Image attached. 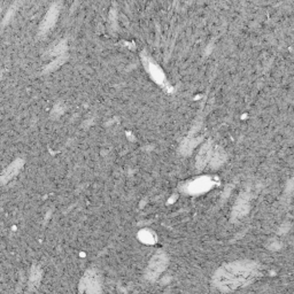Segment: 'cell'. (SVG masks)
I'll use <instances>...</instances> for the list:
<instances>
[{
	"mask_svg": "<svg viewBox=\"0 0 294 294\" xmlns=\"http://www.w3.org/2000/svg\"><path fill=\"white\" fill-rule=\"evenodd\" d=\"M258 265L253 261H236L220 267L214 275V284L223 292L236 291L255 281Z\"/></svg>",
	"mask_w": 294,
	"mask_h": 294,
	"instance_id": "1",
	"label": "cell"
},
{
	"mask_svg": "<svg viewBox=\"0 0 294 294\" xmlns=\"http://www.w3.org/2000/svg\"><path fill=\"white\" fill-rule=\"evenodd\" d=\"M225 157L226 156H225V153H224V150L220 148V147H216L212 155V160H211L212 166L214 168L220 167V164L225 161Z\"/></svg>",
	"mask_w": 294,
	"mask_h": 294,
	"instance_id": "11",
	"label": "cell"
},
{
	"mask_svg": "<svg viewBox=\"0 0 294 294\" xmlns=\"http://www.w3.org/2000/svg\"><path fill=\"white\" fill-rule=\"evenodd\" d=\"M66 59H67V57H66V54L65 55H61V57L55 58V60L53 62H51V64L48 65L46 68H45V72L48 73V72L55 71V69L59 68L62 64H64V62L66 61Z\"/></svg>",
	"mask_w": 294,
	"mask_h": 294,
	"instance_id": "14",
	"label": "cell"
},
{
	"mask_svg": "<svg viewBox=\"0 0 294 294\" xmlns=\"http://www.w3.org/2000/svg\"><path fill=\"white\" fill-rule=\"evenodd\" d=\"M59 14H60V5L59 2H55L52 5V7L48 9V12L46 13V15L41 21L40 26H39V35L40 36H44L46 35L48 31H50L52 28L54 27V24L57 23Z\"/></svg>",
	"mask_w": 294,
	"mask_h": 294,
	"instance_id": "6",
	"label": "cell"
},
{
	"mask_svg": "<svg viewBox=\"0 0 294 294\" xmlns=\"http://www.w3.org/2000/svg\"><path fill=\"white\" fill-rule=\"evenodd\" d=\"M40 278H41V272H40V269L36 267L33 268V270H31V276H30V286H34V288H37L38 285H39V282H40Z\"/></svg>",
	"mask_w": 294,
	"mask_h": 294,
	"instance_id": "13",
	"label": "cell"
},
{
	"mask_svg": "<svg viewBox=\"0 0 294 294\" xmlns=\"http://www.w3.org/2000/svg\"><path fill=\"white\" fill-rule=\"evenodd\" d=\"M22 167H23V161L21 159H17L14 161V162L10 163L9 166L3 170V173L1 175V183L6 184L9 180H12V178L15 176L21 169H22Z\"/></svg>",
	"mask_w": 294,
	"mask_h": 294,
	"instance_id": "9",
	"label": "cell"
},
{
	"mask_svg": "<svg viewBox=\"0 0 294 294\" xmlns=\"http://www.w3.org/2000/svg\"><path fill=\"white\" fill-rule=\"evenodd\" d=\"M213 143L208 142L202 146V148L199 152L197 156V167L198 169H204L207 166L208 162H211L212 155H213Z\"/></svg>",
	"mask_w": 294,
	"mask_h": 294,
	"instance_id": "7",
	"label": "cell"
},
{
	"mask_svg": "<svg viewBox=\"0 0 294 294\" xmlns=\"http://www.w3.org/2000/svg\"><path fill=\"white\" fill-rule=\"evenodd\" d=\"M168 265V257L163 252H157V253L149 261L148 267L146 270V278L149 281H155L162 272L166 270Z\"/></svg>",
	"mask_w": 294,
	"mask_h": 294,
	"instance_id": "2",
	"label": "cell"
},
{
	"mask_svg": "<svg viewBox=\"0 0 294 294\" xmlns=\"http://www.w3.org/2000/svg\"><path fill=\"white\" fill-rule=\"evenodd\" d=\"M248 209H250V198H248L246 194H241L240 197L238 198L236 205H234L232 218L234 220L241 219L243 216L247 214Z\"/></svg>",
	"mask_w": 294,
	"mask_h": 294,
	"instance_id": "8",
	"label": "cell"
},
{
	"mask_svg": "<svg viewBox=\"0 0 294 294\" xmlns=\"http://www.w3.org/2000/svg\"><path fill=\"white\" fill-rule=\"evenodd\" d=\"M142 60L143 64H144L146 71L148 72L150 78H152L156 84H159L161 86H167V79L166 76H164V73L162 72L159 66H157L155 62H154L152 59L147 57L146 53H142Z\"/></svg>",
	"mask_w": 294,
	"mask_h": 294,
	"instance_id": "4",
	"label": "cell"
},
{
	"mask_svg": "<svg viewBox=\"0 0 294 294\" xmlns=\"http://www.w3.org/2000/svg\"><path fill=\"white\" fill-rule=\"evenodd\" d=\"M66 52H67V41L62 40L58 45H55V46L48 52V54H50V57L58 58L61 57V55H65Z\"/></svg>",
	"mask_w": 294,
	"mask_h": 294,
	"instance_id": "12",
	"label": "cell"
},
{
	"mask_svg": "<svg viewBox=\"0 0 294 294\" xmlns=\"http://www.w3.org/2000/svg\"><path fill=\"white\" fill-rule=\"evenodd\" d=\"M79 291L85 293H98L101 291L100 275L94 269L87 270L83 276L79 284Z\"/></svg>",
	"mask_w": 294,
	"mask_h": 294,
	"instance_id": "3",
	"label": "cell"
},
{
	"mask_svg": "<svg viewBox=\"0 0 294 294\" xmlns=\"http://www.w3.org/2000/svg\"><path fill=\"white\" fill-rule=\"evenodd\" d=\"M213 184L214 183H213L212 178L207 176L198 177L185 184L184 191L188 194H201L211 190L213 187Z\"/></svg>",
	"mask_w": 294,
	"mask_h": 294,
	"instance_id": "5",
	"label": "cell"
},
{
	"mask_svg": "<svg viewBox=\"0 0 294 294\" xmlns=\"http://www.w3.org/2000/svg\"><path fill=\"white\" fill-rule=\"evenodd\" d=\"M137 237H138L139 241H142L143 244H146V245H153V244H155L156 240H157L156 234L149 229L141 230L138 232Z\"/></svg>",
	"mask_w": 294,
	"mask_h": 294,
	"instance_id": "10",
	"label": "cell"
}]
</instances>
